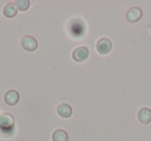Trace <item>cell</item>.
Here are the masks:
<instances>
[{
    "label": "cell",
    "instance_id": "6da1fadb",
    "mask_svg": "<svg viewBox=\"0 0 151 141\" xmlns=\"http://www.w3.org/2000/svg\"><path fill=\"white\" fill-rule=\"evenodd\" d=\"M89 56V50L86 47H78L73 52V58L77 62H82L86 60Z\"/></svg>",
    "mask_w": 151,
    "mask_h": 141
},
{
    "label": "cell",
    "instance_id": "7a4b0ae2",
    "mask_svg": "<svg viewBox=\"0 0 151 141\" xmlns=\"http://www.w3.org/2000/svg\"><path fill=\"white\" fill-rule=\"evenodd\" d=\"M112 49V43L109 38H103L97 42L96 44V50L99 54L101 55H105L108 54V53L111 51Z\"/></svg>",
    "mask_w": 151,
    "mask_h": 141
},
{
    "label": "cell",
    "instance_id": "3957f363",
    "mask_svg": "<svg viewBox=\"0 0 151 141\" xmlns=\"http://www.w3.org/2000/svg\"><path fill=\"white\" fill-rule=\"evenodd\" d=\"M37 40L33 38V36H24V38L22 40V47L25 49L28 52H33L37 49Z\"/></svg>",
    "mask_w": 151,
    "mask_h": 141
},
{
    "label": "cell",
    "instance_id": "277c9868",
    "mask_svg": "<svg viewBox=\"0 0 151 141\" xmlns=\"http://www.w3.org/2000/svg\"><path fill=\"white\" fill-rule=\"evenodd\" d=\"M143 12L139 7H132L130 9H128L126 13V19L129 23H136L139 20L142 18Z\"/></svg>",
    "mask_w": 151,
    "mask_h": 141
},
{
    "label": "cell",
    "instance_id": "5b68a950",
    "mask_svg": "<svg viewBox=\"0 0 151 141\" xmlns=\"http://www.w3.org/2000/svg\"><path fill=\"white\" fill-rule=\"evenodd\" d=\"M15 118L9 113L0 114V128L2 129H11L14 127Z\"/></svg>",
    "mask_w": 151,
    "mask_h": 141
},
{
    "label": "cell",
    "instance_id": "8992f818",
    "mask_svg": "<svg viewBox=\"0 0 151 141\" xmlns=\"http://www.w3.org/2000/svg\"><path fill=\"white\" fill-rule=\"evenodd\" d=\"M20 95L16 90H9L4 95V102L9 106H14L19 102Z\"/></svg>",
    "mask_w": 151,
    "mask_h": 141
},
{
    "label": "cell",
    "instance_id": "52a82bcc",
    "mask_svg": "<svg viewBox=\"0 0 151 141\" xmlns=\"http://www.w3.org/2000/svg\"><path fill=\"white\" fill-rule=\"evenodd\" d=\"M57 113L63 118H68L73 114V109L68 104H61L57 108Z\"/></svg>",
    "mask_w": 151,
    "mask_h": 141
},
{
    "label": "cell",
    "instance_id": "ba28073f",
    "mask_svg": "<svg viewBox=\"0 0 151 141\" xmlns=\"http://www.w3.org/2000/svg\"><path fill=\"white\" fill-rule=\"evenodd\" d=\"M138 118L142 124H149L151 121V110L148 108H142L138 113Z\"/></svg>",
    "mask_w": 151,
    "mask_h": 141
},
{
    "label": "cell",
    "instance_id": "9c48e42d",
    "mask_svg": "<svg viewBox=\"0 0 151 141\" xmlns=\"http://www.w3.org/2000/svg\"><path fill=\"white\" fill-rule=\"evenodd\" d=\"M3 14L6 18H14L17 16L18 11H17V7H16L15 4L13 3H9L7 5H5L4 9H3Z\"/></svg>",
    "mask_w": 151,
    "mask_h": 141
},
{
    "label": "cell",
    "instance_id": "30bf717a",
    "mask_svg": "<svg viewBox=\"0 0 151 141\" xmlns=\"http://www.w3.org/2000/svg\"><path fill=\"white\" fill-rule=\"evenodd\" d=\"M53 141H67L68 140V135L65 132L64 130H56L54 133H53Z\"/></svg>",
    "mask_w": 151,
    "mask_h": 141
},
{
    "label": "cell",
    "instance_id": "8fae6325",
    "mask_svg": "<svg viewBox=\"0 0 151 141\" xmlns=\"http://www.w3.org/2000/svg\"><path fill=\"white\" fill-rule=\"evenodd\" d=\"M29 5H30V2L28 0H17V1H16V7L22 12L27 11V9H29Z\"/></svg>",
    "mask_w": 151,
    "mask_h": 141
}]
</instances>
